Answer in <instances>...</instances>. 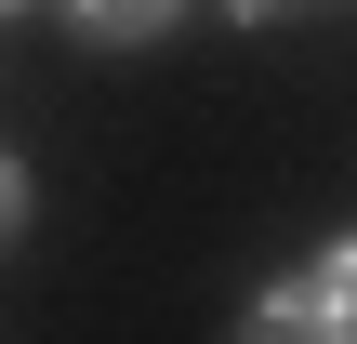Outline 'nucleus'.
I'll use <instances>...</instances> for the list:
<instances>
[{
	"mask_svg": "<svg viewBox=\"0 0 357 344\" xmlns=\"http://www.w3.org/2000/svg\"><path fill=\"white\" fill-rule=\"evenodd\" d=\"M238 344H357L344 305H318V292H278V305H252V331Z\"/></svg>",
	"mask_w": 357,
	"mask_h": 344,
	"instance_id": "f257e3e1",
	"label": "nucleus"
},
{
	"mask_svg": "<svg viewBox=\"0 0 357 344\" xmlns=\"http://www.w3.org/2000/svg\"><path fill=\"white\" fill-rule=\"evenodd\" d=\"M172 13H185V0H66V27H79V40H106V53H132V40H159Z\"/></svg>",
	"mask_w": 357,
	"mask_h": 344,
	"instance_id": "f03ea898",
	"label": "nucleus"
},
{
	"mask_svg": "<svg viewBox=\"0 0 357 344\" xmlns=\"http://www.w3.org/2000/svg\"><path fill=\"white\" fill-rule=\"evenodd\" d=\"M291 292H318V305H344V318H357V252H318V265H305Z\"/></svg>",
	"mask_w": 357,
	"mask_h": 344,
	"instance_id": "7ed1b4c3",
	"label": "nucleus"
},
{
	"mask_svg": "<svg viewBox=\"0 0 357 344\" xmlns=\"http://www.w3.org/2000/svg\"><path fill=\"white\" fill-rule=\"evenodd\" d=\"M225 13H252V27H265V13H331V0H225Z\"/></svg>",
	"mask_w": 357,
	"mask_h": 344,
	"instance_id": "20e7f679",
	"label": "nucleus"
},
{
	"mask_svg": "<svg viewBox=\"0 0 357 344\" xmlns=\"http://www.w3.org/2000/svg\"><path fill=\"white\" fill-rule=\"evenodd\" d=\"M13 212H26V172H13V159H0V239H13Z\"/></svg>",
	"mask_w": 357,
	"mask_h": 344,
	"instance_id": "39448f33",
	"label": "nucleus"
},
{
	"mask_svg": "<svg viewBox=\"0 0 357 344\" xmlns=\"http://www.w3.org/2000/svg\"><path fill=\"white\" fill-rule=\"evenodd\" d=\"M0 13H13V0H0Z\"/></svg>",
	"mask_w": 357,
	"mask_h": 344,
	"instance_id": "423d86ee",
	"label": "nucleus"
}]
</instances>
